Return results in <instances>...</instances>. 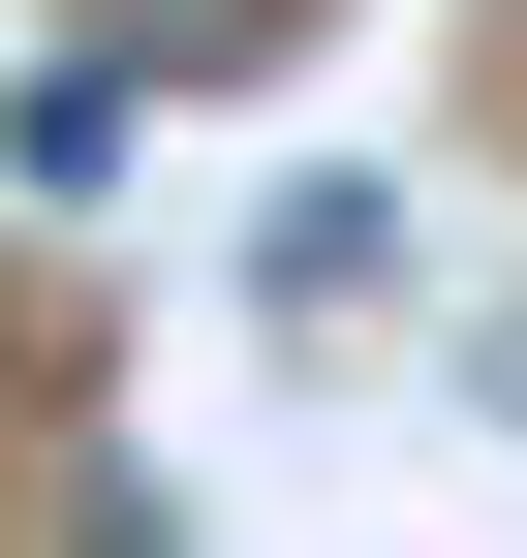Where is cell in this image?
I'll return each instance as SVG.
<instances>
[{"mask_svg":"<svg viewBox=\"0 0 527 558\" xmlns=\"http://www.w3.org/2000/svg\"><path fill=\"white\" fill-rule=\"evenodd\" d=\"M0 186H62V218H94V186H124V62H32V94H0Z\"/></svg>","mask_w":527,"mask_h":558,"instance_id":"cell-1","label":"cell"},{"mask_svg":"<svg viewBox=\"0 0 527 558\" xmlns=\"http://www.w3.org/2000/svg\"><path fill=\"white\" fill-rule=\"evenodd\" d=\"M466 403H497V435H527V341H466Z\"/></svg>","mask_w":527,"mask_h":558,"instance_id":"cell-2","label":"cell"}]
</instances>
